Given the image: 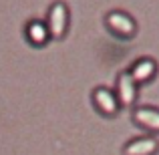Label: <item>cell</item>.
<instances>
[{
	"mask_svg": "<svg viewBox=\"0 0 159 155\" xmlns=\"http://www.w3.org/2000/svg\"><path fill=\"white\" fill-rule=\"evenodd\" d=\"M47 26L48 32L54 39H61L66 32V26H69V10H66L65 2H54L48 10V18H47Z\"/></svg>",
	"mask_w": 159,
	"mask_h": 155,
	"instance_id": "cell-1",
	"label": "cell"
},
{
	"mask_svg": "<svg viewBox=\"0 0 159 155\" xmlns=\"http://www.w3.org/2000/svg\"><path fill=\"white\" fill-rule=\"evenodd\" d=\"M137 83L135 79L131 77V73L129 71H123V73L117 77V85H115V95H117V101L119 105H125V107H129V105H133L137 101Z\"/></svg>",
	"mask_w": 159,
	"mask_h": 155,
	"instance_id": "cell-2",
	"label": "cell"
},
{
	"mask_svg": "<svg viewBox=\"0 0 159 155\" xmlns=\"http://www.w3.org/2000/svg\"><path fill=\"white\" fill-rule=\"evenodd\" d=\"M105 20H107V26L111 28L115 34L123 36V39L133 36V34H135V30H137L135 20H133L127 12H123V10H113V12H109Z\"/></svg>",
	"mask_w": 159,
	"mask_h": 155,
	"instance_id": "cell-3",
	"label": "cell"
},
{
	"mask_svg": "<svg viewBox=\"0 0 159 155\" xmlns=\"http://www.w3.org/2000/svg\"><path fill=\"white\" fill-rule=\"evenodd\" d=\"M93 103L103 115H115L121 107L119 101H117V95L107 87H97L93 91Z\"/></svg>",
	"mask_w": 159,
	"mask_h": 155,
	"instance_id": "cell-4",
	"label": "cell"
},
{
	"mask_svg": "<svg viewBox=\"0 0 159 155\" xmlns=\"http://www.w3.org/2000/svg\"><path fill=\"white\" fill-rule=\"evenodd\" d=\"M159 149L157 139L153 137H135L123 147V155H153Z\"/></svg>",
	"mask_w": 159,
	"mask_h": 155,
	"instance_id": "cell-5",
	"label": "cell"
},
{
	"mask_svg": "<svg viewBox=\"0 0 159 155\" xmlns=\"http://www.w3.org/2000/svg\"><path fill=\"white\" fill-rule=\"evenodd\" d=\"M133 121L149 131L159 133V109L155 107H135L133 111Z\"/></svg>",
	"mask_w": 159,
	"mask_h": 155,
	"instance_id": "cell-6",
	"label": "cell"
},
{
	"mask_svg": "<svg viewBox=\"0 0 159 155\" xmlns=\"http://www.w3.org/2000/svg\"><path fill=\"white\" fill-rule=\"evenodd\" d=\"M155 71H157L155 61L149 58V57H145V58H139V61L133 62V66L129 69V73H131V77L135 79L137 85H141V83H147L149 79L155 75Z\"/></svg>",
	"mask_w": 159,
	"mask_h": 155,
	"instance_id": "cell-7",
	"label": "cell"
},
{
	"mask_svg": "<svg viewBox=\"0 0 159 155\" xmlns=\"http://www.w3.org/2000/svg\"><path fill=\"white\" fill-rule=\"evenodd\" d=\"M26 36L34 44H43V43H47L51 32H48L47 22H43V20H30V22L26 24Z\"/></svg>",
	"mask_w": 159,
	"mask_h": 155,
	"instance_id": "cell-8",
	"label": "cell"
}]
</instances>
